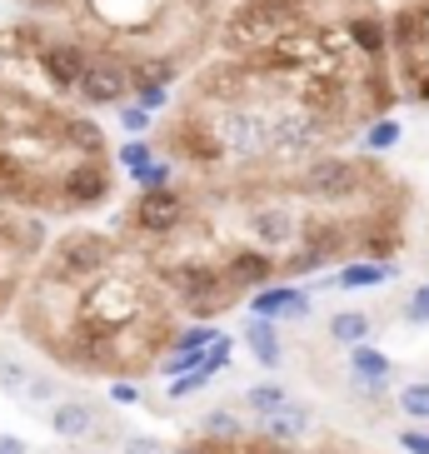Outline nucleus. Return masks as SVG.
Wrapping results in <instances>:
<instances>
[{"instance_id": "f257e3e1", "label": "nucleus", "mask_w": 429, "mask_h": 454, "mask_svg": "<svg viewBox=\"0 0 429 454\" xmlns=\"http://www.w3.org/2000/svg\"><path fill=\"white\" fill-rule=\"evenodd\" d=\"M160 280L165 290L180 300V305L195 315V320H214V315H225L240 290L225 280V270L210 265V260H180V265H160Z\"/></svg>"}, {"instance_id": "f03ea898", "label": "nucleus", "mask_w": 429, "mask_h": 454, "mask_svg": "<svg viewBox=\"0 0 429 454\" xmlns=\"http://www.w3.org/2000/svg\"><path fill=\"white\" fill-rule=\"evenodd\" d=\"M190 190H180V185H160V190H140V200L130 205V215H125V235H135V240H145V245H155V240H170L175 230H185V220H190Z\"/></svg>"}, {"instance_id": "7ed1b4c3", "label": "nucleus", "mask_w": 429, "mask_h": 454, "mask_svg": "<svg viewBox=\"0 0 429 454\" xmlns=\"http://www.w3.org/2000/svg\"><path fill=\"white\" fill-rule=\"evenodd\" d=\"M115 260H121V240H115V235H90V230H81V235L55 240L45 275H51V280H66V285H85L90 275H100V270L115 265Z\"/></svg>"}, {"instance_id": "20e7f679", "label": "nucleus", "mask_w": 429, "mask_h": 454, "mask_svg": "<svg viewBox=\"0 0 429 454\" xmlns=\"http://www.w3.org/2000/svg\"><path fill=\"white\" fill-rule=\"evenodd\" d=\"M364 175H375V160H345V155H309L300 165V190L324 205L349 200L364 185Z\"/></svg>"}, {"instance_id": "39448f33", "label": "nucleus", "mask_w": 429, "mask_h": 454, "mask_svg": "<svg viewBox=\"0 0 429 454\" xmlns=\"http://www.w3.org/2000/svg\"><path fill=\"white\" fill-rule=\"evenodd\" d=\"M135 90V75H130V51H90V70H85L75 100L81 106H125V95Z\"/></svg>"}, {"instance_id": "423d86ee", "label": "nucleus", "mask_w": 429, "mask_h": 454, "mask_svg": "<svg viewBox=\"0 0 429 454\" xmlns=\"http://www.w3.org/2000/svg\"><path fill=\"white\" fill-rule=\"evenodd\" d=\"M35 70L45 75V85L60 95H75L90 70V45L81 35H45L41 55H35Z\"/></svg>"}, {"instance_id": "0eeeda50", "label": "nucleus", "mask_w": 429, "mask_h": 454, "mask_svg": "<svg viewBox=\"0 0 429 454\" xmlns=\"http://www.w3.org/2000/svg\"><path fill=\"white\" fill-rule=\"evenodd\" d=\"M55 190H60V210H95V205L110 200L115 180H110L105 160H70L55 180Z\"/></svg>"}, {"instance_id": "6e6552de", "label": "nucleus", "mask_w": 429, "mask_h": 454, "mask_svg": "<svg viewBox=\"0 0 429 454\" xmlns=\"http://www.w3.org/2000/svg\"><path fill=\"white\" fill-rule=\"evenodd\" d=\"M345 41H349V51L355 55H364V60H385V51H389V26L385 20H379L375 11H370V0H360V5H355V11L345 15Z\"/></svg>"}, {"instance_id": "1a4fd4ad", "label": "nucleus", "mask_w": 429, "mask_h": 454, "mask_svg": "<svg viewBox=\"0 0 429 454\" xmlns=\"http://www.w3.org/2000/svg\"><path fill=\"white\" fill-rule=\"evenodd\" d=\"M220 270H225V280L245 294L250 285H269V280H275V275H280V260H275L269 250H260V245H235Z\"/></svg>"}, {"instance_id": "9d476101", "label": "nucleus", "mask_w": 429, "mask_h": 454, "mask_svg": "<svg viewBox=\"0 0 429 454\" xmlns=\"http://www.w3.org/2000/svg\"><path fill=\"white\" fill-rule=\"evenodd\" d=\"M300 220L290 205H255L250 210V235H255V245H300Z\"/></svg>"}, {"instance_id": "9b49d317", "label": "nucleus", "mask_w": 429, "mask_h": 454, "mask_svg": "<svg viewBox=\"0 0 429 454\" xmlns=\"http://www.w3.org/2000/svg\"><path fill=\"white\" fill-rule=\"evenodd\" d=\"M250 309H255L260 320H305L309 294L295 290V285H275V290H260L255 300H250Z\"/></svg>"}, {"instance_id": "f8f14e48", "label": "nucleus", "mask_w": 429, "mask_h": 454, "mask_svg": "<svg viewBox=\"0 0 429 454\" xmlns=\"http://www.w3.org/2000/svg\"><path fill=\"white\" fill-rule=\"evenodd\" d=\"M260 419H265V440H275V444H295V440H305L309 434V425H315V419H309V410L305 404H280V410L275 414H260Z\"/></svg>"}, {"instance_id": "ddd939ff", "label": "nucleus", "mask_w": 429, "mask_h": 454, "mask_svg": "<svg viewBox=\"0 0 429 454\" xmlns=\"http://www.w3.org/2000/svg\"><path fill=\"white\" fill-rule=\"evenodd\" d=\"M66 150H75V160H105V135L90 115H66Z\"/></svg>"}, {"instance_id": "4468645a", "label": "nucleus", "mask_w": 429, "mask_h": 454, "mask_svg": "<svg viewBox=\"0 0 429 454\" xmlns=\"http://www.w3.org/2000/svg\"><path fill=\"white\" fill-rule=\"evenodd\" d=\"M51 429L60 434V440H85V434L95 429V410L81 404V400H60L51 410Z\"/></svg>"}, {"instance_id": "2eb2a0df", "label": "nucleus", "mask_w": 429, "mask_h": 454, "mask_svg": "<svg viewBox=\"0 0 429 454\" xmlns=\"http://www.w3.org/2000/svg\"><path fill=\"white\" fill-rule=\"evenodd\" d=\"M245 345H250V355H255L265 370H275V364L285 360V345H280V334H275V320H250L245 325Z\"/></svg>"}, {"instance_id": "dca6fc26", "label": "nucleus", "mask_w": 429, "mask_h": 454, "mask_svg": "<svg viewBox=\"0 0 429 454\" xmlns=\"http://www.w3.org/2000/svg\"><path fill=\"white\" fill-rule=\"evenodd\" d=\"M349 370H355V380H360L364 389H379L389 380V355H379V349H370V345H355V355H349Z\"/></svg>"}, {"instance_id": "f3484780", "label": "nucleus", "mask_w": 429, "mask_h": 454, "mask_svg": "<svg viewBox=\"0 0 429 454\" xmlns=\"http://www.w3.org/2000/svg\"><path fill=\"white\" fill-rule=\"evenodd\" d=\"M385 280H389V260H360V265H345L335 275L339 290H375Z\"/></svg>"}, {"instance_id": "a211bd4d", "label": "nucleus", "mask_w": 429, "mask_h": 454, "mask_svg": "<svg viewBox=\"0 0 429 454\" xmlns=\"http://www.w3.org/2000/svg\"><path fill=\"white\" fill-rule=\"evenodd\" d=\"M364 334H370V315H360V309H345V315H335L330 320V340H339V345H364Z\"/></svg>"}, {"instance_id": "6ab92c4d", "label": "nucleus", "mask_w": 429, "mask_h": 454, "mask_svg": "<svg viewBox=\"0 0 429 454\" xmlns=\"http://www.w3.org/2000/svg\"><path fill=\"white\" fill-rule=\"evenodd\" d=\"M245 404L255 414H275L280 404H290V395H285V385H250L245 389Z\"/></svg>"}, {"instance_id": "aec40b11", "label": "nucleus", "mask_w": 429, "mask_h": 454, "mask_svg": "<svg viewBox=\"0 0 429 454\" xmlns=\"http://www.w3.org/2000/svg\"><path fill=\"white\" fill-rule=\"evenodd\" d=\"M214 340H220V330H210V325H185V330H175L170 349H210Z\"/></svg>"}, {"instance_id": "412c9836", "label": "nucleus", "mask_w": 429, "mask_h": 454, "mask_svg": "<svg viewBox=\"0 0 429 454\" xmlns=\"http://www.w3.org/2000/svg\"><path fill=\"white\" fill-rule=\"evenodd\" d=\"M205 434H210V440H240L245 429H240V419H235V414L230 410H214V414H205Z\"/></svg>"}, {"instance_id": "4be33fe9", "label": "nucleus", "mask_w": 429, "mask_h": 454, "mask_svg": "<svg viewBox=\"0 0 429 454\" xmlns=\"http://www.w3.org/2000/svg\"><path fill=\"white\" fill-rule=\"evenodd\" d=\"M364 145L370 150H389V145H400V125L389 121V115H379L370 130H364Z\"/></svg>"}, {"instance_id": "5701e85b", "label": "nucleus", "mask_w": 429, "mask_h": 454, "mask_svg": "<svg viewBox=\"0 0 429 454\" xmlns=\"http://www.w3.org/2000/svg\"><path fill=\"white\" fill-rule=\"evenodd\" d=\"M150 160H155V150H150L145 140H140V135H135L130 145H121V150H115V165H125L130 175L140 170V165H150Z\"/></svg>"}, {"instance_id": "b1692460", "label": "nucleus", "mask_w": 429, "mask_h": 454, "mask_svg": "<svg viewBox=\"0 0 429 454\" xmlns=\"http://www.w3.org/2000/svg\"><path fill=\"white\" fill-rule=\"evenodd\" d=\"M115 121H121V130H130V135H145L150 125H155V115H150L145 106H115Z\"/></svg>"}, {"instance_id": "393cba45", "label": "nucleus", "mask_w": 429, "mask_h": 454, "mask_svg": "<svg viewBox=\"0 0 429 454\" xmlns=\"http://www.w3.org/2000/svg\"><path fill=\"white\" fill-rule=\"evenodd\" d=\"M170 160H150V165H140V170H135V185L140 190H160V185H170Z\"/></svg>"}, {"instance_id": "a878e982", "label": "nucleus", "mask_w": 429, "mask_h": 454, "mask_svg": "<svg viewBox=\"0 0 429 454\" xmlns=\"http://www.w3.org/2000/svg\"><path fill=\"white\" fill-rule=\"evenodd\" d=\"M214 374L205 370H190V374H175V385H170V400H190V395H200L205 385H210Z\"/></svg>"}, {"instance_id": "bb28decb", "label": "nucleus", "mask_w": 429, "mask_h": 454, "mask_svg": "<svg viewBox=\"0 0 429 454\" xmlns=\"http://www.w3.org/2000/svg\"><path fill=\"white\" fill-rule=\"evenodd\" d=\"M400 410L410 414V419H429V385H410V389H404Z\"/></svg>"}, {"instance_id": "cd10ccee", "label": "nucleus", "mask_w": 429, "mask_h": 454, "mask_svg": "<svg viewBox=\"0 0 429 454\" xmlns=\"http://www.w3.org/2000/svg\"><path fill=\"white\" fill-rule=\"evenodd\" d=\"M230 355H235V345H230L225 334H220V340H214V345L200 355V370H205V374H220V370L230 364Z\"/></svg>"}, {"instance_id": "c85d7f7f", "label": "nucleus", "mask_w": 429, "mask_h": 454, "mask_svg": "<svg viewBox=\"0 0 429 454\" xmlns=\"http://www.w3.org/2000/svg\"><path fill=\"white\" fill-rule=\"evenodd\" d=\"M410 26H415V51H429V0H419V5H410ZM410 60V55H404Z\"/></svg>"}, {"instance_id": "c756f323", "label": "nucleus", "mask_w": 429, "mask_h": 454, "mask_svg": "<svg viewBox=\"0 0 429 454\" xmlns=\"http://www.w3.org/2000/svg\"><path fill=\"white\" fill-rule=\"evenodd\" d=\"M135 106H145L150 115L170 106V85H135Z\"/></svg>"}, {"instance_id": "7c9ffc66", "label": "nucleus", "mask_w": 429, "mask_h": 454, "mask_svg": "<svg viewBox=\"0 0 429 454\" xmlns=\"http://www.w3.org/2000/svg\"><path fill=\"white\" fill-rule=\"evenodd\" d=\"M404 320H410V325H429V285H419V290L410 294V305H404Z\"/></svg>"}, {"instance_id": "2f4dec72", "label": "nucleus", "mask_w": 429, "mask_h": 454, "mask_svg": "<svg viewBox=\"0 0 429 454\" xmlns=\"http://www.w3.org/2000/svg\"><path fill=\"white\" fill-rule=\"evenodd\" d=\"M0 385H5V389H20V395H26V389H30V374L20 370L15 360H0Z\"/></svg>"}, {"instance_id": "473e14b6", "label": "nucleus", "mask_w": 429, "mask_h": 454, "mask_svg": "<svg viewBox=\"0 0 429 454\" xmlns=\"http://www.w3.org/2000/svg\"><path fill=\"white\" fill-rule=\"evenodd\" d=\"M400 444H404L410 454H429V434H425V429H404Z\"/></svg>"}, {"instance_id": "72a5a7b5", "label": "nucleus", "mask_w": 429, "mask_h": 454, "mask_svg": "<svg viewBox=\"0 0 429 454\" xmlns=\"http://www.w3.org/2000/svg\"><path fill=\"white\" fill-rule=\"evenodd\" d=\"M55 395V380H35V374H30V389H26V400L35 404V400H51Z\"/></svg>"}, {"instance_id": "f704fd0d", "label": "nucleus", "mask_w": 429, "mask_h": 454, "mask_svg": "<svg viewBox=\"0 0 429 454\" xmlns=\"http://www.w3.org/2000/svg\"><path fill=\"white\" fill-rule=\"evenodd\" d=\"M110 395H115L121 404H135V385H130V380H110Z\"/></svg>"}, {"instance_id": "c9c22d12", "label": "nucleus", "mask_w": 429, "mask_h": 454, "mask_svg": "<svg viewBox=\"0 0 429 454\" xmlns=\"http://www.w3.org/2000/svg\"><path fill=\"white\" fill-rule=\"evenodd\" d=\"M185 5H190V11H195V15H214V11H220V5H225V0H185Z\"/></svg>"}, {"instance_id": "e433bc0d", "label": "nucleus", "mask_w": 429, "mask_h": 454, "mask_svg": "<svg viewBox=\"0 0 429 454\" xmlns=\"http://www.w3.org/2000/svg\"><path fill=\"white\" fill-rule=\"evenodd\" d=\"M0 454H26V440H15V434H0Z\"/></svg>"}, {"instance_id": "4c0bfd02", "label": "nucleus", "mask_w": 429, "mask_h": 454, "mask_svg": "<svg viewBox=\"0 0 429 454\" xmlns=\"http://www.w3.org/2000/svg\"><path fill=\"white\" fill-rule=\"evenodd\" d=\"M175 454H220V450H214V440H200V444H185V450H175Z\"/></svg>"}, {"instance_id": "58836bf2", "label": "nucleus", "mask_w": 429, "mask_h": 454, "mask_svg": "<svg viewBox=\"0 0 429 454\" xmlns=\"http://www.w3.org/2000/svg\"><path fill=\"white\" fill-rule=\"evenodd\" d=\"M415 95L429 106V70H419V75H415Z\"/></svg>"}]
</instances>
